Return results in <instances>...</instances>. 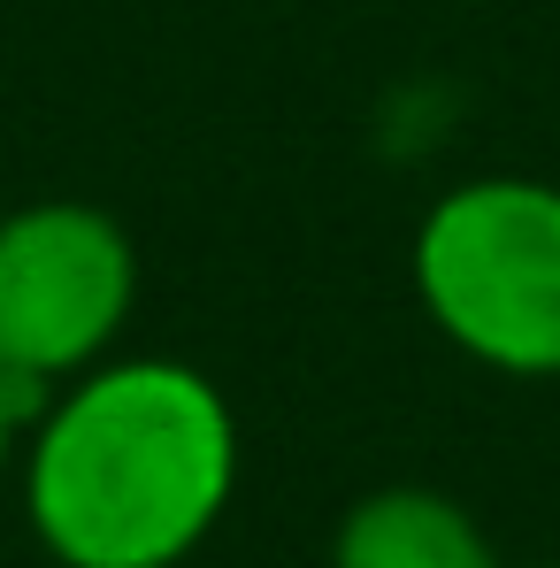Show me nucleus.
I'll return each mask as SVG.
<instances>
[{
    "instance_id": "1",
    "label": "nucleus",
    "mask_w": 560,
    "mask_h": 568,
    "mask_svg": "<svg viewBox=\"0 0 560 568\" xmlns=\"http://www.w3.org/2000/svg\"><path fill=\"white\" fill-rule=\"evenodd\" d=\"M16 484L62 568H177L238 491V415L192 362H93L31 415Z\"/></svg>"
},
{
    "instance_id": "2",
    "label": "nucleus",
    "mask_w": 560,
    "mask_h": 568,
    "mask_svg": "<svg viewBox=\"0 0 560 568\" xmlns=\"http://www.w3.org/2000/svg\"><path fill=\"white\" fill-rule=\"evenodd\" d=\"M407 270L454 354L499 377H560V185L468 178L438 192L415 223Z\"/></svg>"
},
{
    "instance_id": "3",
    "label": "nucleus",
    "mask_w": 560,
    "mask_h": 568,
    "mask_svg": "<svg viewBox=\"0 0 560 568\" xmlns=\"http://www.w3.org/2000/svg\"><path fill=\"white\" fill-rule=\"evenodd\" d=\"M139 307L131 231L93 200H31L0 215V369L31 399L108 362Z\"/></svg>"
},
{
    "instance_id": "4",
    "label": "nucleus",
    "mask_w": 560,
    "mask_h": 568,
    "mask_svg": "<svg viewBox=\"0 0 560 568\" xmlns=\"http://www.w3.org/2000/svg\"><path fill=\"white\" fill-rule=\"evenodd\" d=\"M330 568H507L491 554L483 523L438 484H376L362 491L338 530Z\"/></svg>"
},
{
    "instance_id": "5",
    "label": "nucleus",
    "mask_w": 560,
    "mask_h": 568,
    "mask_svg": "<svg viewBox=\"0 0 560 568\" xmlns=\"http://www.w3.org/2000/svg\"><path fill=\"white\" fill-rule=\"evenodd\" d=\"M47 399H31L23 384L0 369V484L16 476V462H23V430H31V415H39Z\"/></svg>"
},
{
    "instance_id": "6",
    "label": "nucleus",
    "mask_w": 560,
    "mask_h": 568,
    "mask_svg": "<svg viewBox=\"0 0 560 568\" xmlns=\"http://www.w3.org/2000/svg\"><path fill=\"white\" fill-rule=\"evenodd\" d=\"M515 568H560V561H515Z\"/></svg>"
}]
</instances>
